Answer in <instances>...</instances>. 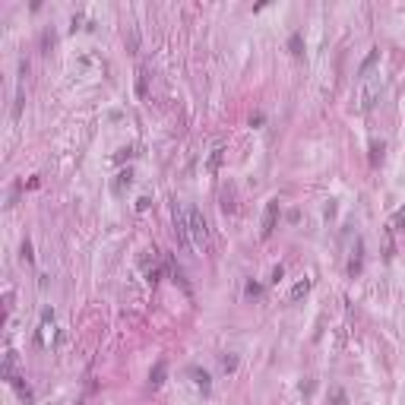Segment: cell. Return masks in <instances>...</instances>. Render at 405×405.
I'll use <instances>...</instances> for the list:
<instances>
[{"label": "cell", "instance_id": "obj_1", "mask_svg": "<svg viewBox=\"0 0 405 405\" xmlns=\"http://www.w3.org/2000/svg\"><path fill=\"white\" fill-rule=\"evenodd\" d=\"M380 92H383L380 70H371V73H364V76H358L355 92H352V111L355 114H367L380 102Z\"/></svg>", "mask_w": 405, "mask_h": 405}, {"label": "cell", "instance_id": "obj_2", "mask_svg": "<svg viewBox=\"0 0 405 405\" xmlns=\"http://www.w3.org/2000/svg\"><path fill=\"white\" fill-rule=\"evenodd\" d=\"M187 247L199 256L209 250V225L196 206H187Z\"/></svg>", "mask_w": 405, "mask_h": 405}, {"label": "cell", "instance_id": "obj_3", "mask_svg": "<svg viewBox=\"0 0 405 405\" xmlns=\"http://www.w3.org/2000/svg\"><path fill=\"white\" fill-rule=\"evenodd\" d=\"M51 339H54V310L45 307V310H42V323H38V345L48 348Z\"/></svg>", "mask_w": 405, "mask_h": 405}, {"label": "cell", "instance_id": "obj_4", "mask_svg": "<svg viewBox=\"0 0 405 405\" xmlns=\"http://www.w3.org/2000/svg\"><path fill=\"white\" fill-rule=\"evenodd\" d=\"M279 199H269L266 202V212H263V237H272V231H275V222H279Z\"/></svg>", "mask_w": 405, "mask_h": 405}, {"label": "cell", "instance_id": "obj_5", "mask_svg": "<svg viewBox=\"0 0 405 405\" xmlns=\"http://www.w3.org/2000/svg\"><path fill=\"white\" fill-rule=\"evenodd\" d=\"M187 377H193V386H196V390H199L202 396H206V393L212 390V380H209V374L202 371V367H190V371H187Z\"/></svg>", "mask_w": 405, "mask_h": 405}, {"label": "cell", "instance_id": "obj_6", "mask_svg": "<svg viewBox=\"0 0 405 405\" xmlns=\"http://www.w3.org/2000/svg\"><path fill=\"white\" fill-rule=\"evenodd\" d=\"M130 184H133V168H124V171L117 174V180H114V193L120 196L127 187H130Z\"/></svg>", "mask_w": 405, "mask_h": 405}, {"label": "cell", "instance_id": "obj_7", "mask_svg": "<svg viewBox=\"0 0 405 405\" xmlns=\"http://www.w3.org/2000/svg\"><path fill=\"white\" fill-rule=\"evenodd\" d=\"M0 374H4V380H7V383L16 377V352H13V348L7 352V358H4V371H0Z\"/></svg>", "mask_w": 405, "mask_h": 405}, {"label": "cell", "instance_id": "obj_8", "mask_svg": "<svg viewBox=\"0 0 405 405\" xmlns=\"http://www.w3.org/2000/svg\"><path fill=\"white\" fill-rule=\"evenodd\" d=\"M161 383H165V361H155V367L149 371V386H152V390H158Z\"/></svg>", "mask_w": 405, "mask_h": 405}, {"label": "cell", "instance_id": "obj_9", "mask_svg": "<svg viewBox=\"0 0 405 405\" xmlns=\"http://www.w3.org/2000/svg\"><path fill=\"white\" fill-rule=\"evenodd\" d=\"M307 291H310V279H301V282H294V288H291L288 298L291 301H301V298H307Z\"/></svg>", "mask_w": 405, "mask_h": 405}, {"label": "cell", "instance_id": "obj_10", "mask_svg": "<svg viewBox=\"0 0 405 405\" xmlns=\"http://www.w3.org/2000/svg\"><path fill=\"white\" fill-rule=\"evenodd\" d=\"M10 386H13V390H16V393H19V399H26V402H32V390H29V386L23 383V377H19V374H16V377L10 380Z\"/></svg>", "mask_w": 405, "mask_h": 405}, {"label": "cell", "instance_id": "obj_11", "mask_svg": "<svg viewBox=\"0 0 405 405\" xmlns=\"http://www.w3.org/2000/svg\"><path fill=\"white\" fill-rule=\"evenodd\" d=\"M222 158H225V146H215V149H212V155H209V161H206V168H209V171H218V165H222Z\"/></svg>", "mask_w": 405, "mask_h": 405}, {"label": "cell", "instance_id": "obj_12", "mask_svg": "<svg viewBox=\"0 0 405 405\" xmlns=\"http://www.w3.org/2000/svg\"><path fill=\"white\" fill-rule=\"evenodd\" d=\"M377 60H380V51H377V48H374V51H371V54H367V60H364V64H361V70H358V76H364V73H371V70H374V67H377Z\"/></svg>", "mask_w": 405, "mask_h": 405}, {"label": "cell", "instance_id": "obj_13", "mask_svg": "<svg viewBox=\"0 0 405 405\" xmlns=\"http://www.w3.org/2000/svg\"><path fill=\"white\" fill-rule=\"evenodd\" d=\"M146 86H149V73H146V67H139L136 70V95L139 98L146 95Z\"/></svg>", "mask_w": 405, "mask_h": 405}, {"label": "cell", "instance_id": "obj_14", "mask_svg": "<svg viewBox=\"0 0 405 405\" xmlns=\"http://www.w3.org/2000/svg\"><path fill=\"white\" fill-rule=\"evenodd\" d=\"M146 282H149V285H158V282H161V266H146Z\"/></svg>", "mask_w": 405, "mask_h": 405}, {"label": "cell", "instance_id": "obj_15", "mask_svg": "<svg viewBox=\"0 0 405 405\" xmlns=\"http://www.w3.org/2000/svg\"><path fill=\"white\" fill-rule=\"evenodd\" d=\"M377 161H383V143H371V165H377Z\"/></svg>", "mask_w": 405, "mask_h": 405}, {"label": "cell", "instance_id": "obj_16", "mask_svg": "<svg viewBox=\"0 0 405 405\" xmlns=\"http://www.w3.org/2000/svg\"><path fill=\"white\" fill-rule=\"evenodd\" d=\"M222 371H225V374L237 371V355H225V358H222Z\"/></svg>", "mask_w": 405, "mask_h": 405}, {"label": "cell", "instance_id": "obj_17", "mask_svg": "<svg viewBox=\"0 0 405 405\" xmlns=\"http://www.w3.org/2000/svg\"><path fill=\"white\" fill-rule=\"evenodd\" d=\"M19 256H23L26 263H35V253H32V244H29V241H23V247H19Z\"/></svg>", "mask_w": 405, "mask_h": 405}, {"label": "cell", "instance_id": "obj_18", "mask_svg": "<svg viewBox=\"0 0 405 405\" xmlns=\"http://www.w3.org/2000/svg\"><path fill=\"white\" fill-rule=\"evenodd\" d=\"M288 48H291V54H301V32H294V35H291Z\"/></svg>", "mask_w": 405, "mask_h": 405}, {"label": "cell", "instance_id": "obj_19", "mask_svg": "<svg viewBox=\"0 0 405 405\" xmlns=\"http://www.w3.org/2000/svg\"><path fill=\"white\" fill-rule=\"evenodd\" d=\"M282 275H285V269H282V266H275V269H272V279H269V282H272V285H279V279H282Z\"/></svg>", "mask_w": 405, "mask_h": 405}, {"label": "cell", "instance_id": "obj_20", "mask_svg": "<svg viewBox=\"0 0 405 405\" xmlns=\"http://www.w3.org/2000/svg\"><path fill=\"white\" fill-rule=\"evenodd\" d=\"M247 294H250V298H256V294H263V288L256 285V282H250V285H247Z\"/></svg>", "mask_w": 405, "mask_h": 405}, {"label": "cell", "instance_id": "obj_21", "mask_svg": "<svg viewBox=\"0 0 405 405\" xmlns=\"http://www.w3.org/2000/svg\"><path fill=\"white\" fill-rule=\"evenodd\" d=\"M149 209V196H143V199H136V212H146Z\"/></svg>", "mask_w": 405, "mask_h": 405}, {"label": "cell", "instance_id": "obj_22", "mask_svg": "<svg viewBox=\"0 0 405 405\" xmlns=\"http://www.w3.org/2000/svg\"><path fill=\"white\" fill-rule=\"evenodd\" d=\"M130 155H133V149H120L114 158H117V161H124V158H130Z\"/></svg>", "mask_w": 405, "mask_h": 405}]
</instances>
